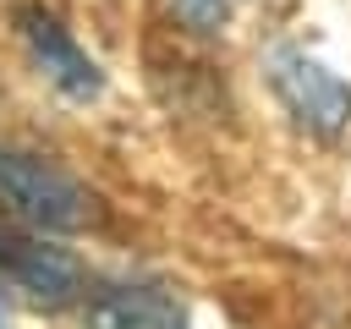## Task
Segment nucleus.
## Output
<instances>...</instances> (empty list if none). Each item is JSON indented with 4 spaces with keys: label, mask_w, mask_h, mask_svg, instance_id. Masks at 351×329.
<instances>
[{
    "label": "nucleus",
    "mask_w": 351,
    "mask_h": 329,
    "mask_svg": "<svg viewBox=\"0 0 351 329\" xmlns=\"http://www.w3.org/2000/svg\"><path fill=\"white\" fill-rule=\"evenodd\" d=\"M0 208L33 230H82L99 214L93 192L71 170L16 148H0Z\"/></svg>",
    "instance_id": "1"
},
{
    "label": "nucleus",
    "mask_w": 351,
    "mask_h": 329,
    "mask_svg": "<svg viewBox=\"0 0 351 329\" xmlns=\"http://www.w3.org/2000/svg\"><path fill=\"white\" fill-rule=\"evenodd\" d=\"M269 82H274L280 104H285L307 132H318V137H335V132L351 121V88H346L329 66H318L313 55H302V49H291V44H280V49L269 55Z\"/></svg>",
    "instance_id": "2"
},
{
    "label": "nucleus",
    "mask_w": 351,
    "mask_h": 329,
    "mask_svg": "<svg viewBox=\"0 0 351 329\" xmlns=\"http://www.w3.org/2000/svg\"><path fill=\"white\" fill-rule=\"evenodd\" d=\"M0 274L16 291H27L33 302H49V307H66L88 285L82 263L44 236H0Z\"/></svg>",
    "instance_id": "3"
},
{
    "label": "nucleus",
    "mask_w": 351,
    "mask_h": 329,
    "mask_svg": "<svg viewBox=\"0 0 351 329\" xmlns=\"http://www.w3.org/2000/svg\"><path fill=\"white\" fill-rule=\"evenodd\" d=\"M16 22H22V38H27V49H33V66L66 93V99H99L104 93V77H99V66L71 44V33L49 16V11H38V5H22L16 11Z\"/></svg>",
    "instance_id": "4"
},
{
    "label": "nucleus",
    "mask_w": 351,
    "mask_h": 329,
    "mask_svg": "<svg viewBox=\"0 0 351 329\" xmlns=\"http://www.w3.org/2000/svg\"><path fill=\"white\" fill-rule=\"evenodd\" d=\"M82 329H186V307L170 285H104L82 307Z\"/></svg>",
    "instance_id": "5"
},
{
    "label": "nucleus",
    "mask_w": 351,
    "mask_h": 329,
    "mask_svg": "<svg viewBox=\"0 0 351 329\" xmlns=\"http://www.w3.org/2000/svg\"><path fill=\"white\" fill-rule=\"evenodd\" d=\"M176 11L186 16V27H197V33H214V27L230 16V0H176Z\"/></svg>",
    "instance_id": "6"
},
{
    "label": "nucleus",
    "mask_w": 351,
    "mask_h": 329,
    "mask_svg": "<svg viewBox=\"0 0 351 329\" xmlns=\"http://www.w3.org/2000/svg\"><path fill=\"white\" fill-rule=\"evenodd\" d=\"M0 329H5V318H0Z\"/></svg>",
    "instance_id": "7"
}]
</instances>
